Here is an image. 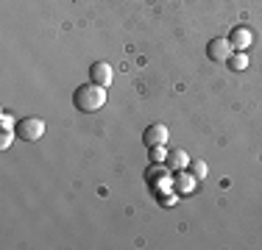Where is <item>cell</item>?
Returning a JSON list of instances; mask_svg holds the SVG:
<instances>
[{
  "label": "cell",
  "instance_id": "6da1fadb",
  "mask_svg": "<svg viewBox=\"0 0 262 250\" xmlns=\"http://www.w3.org/2000/svg\"><path fill=\"white\" fill-rule=\"evenodd\" d=\"M73 106H76L78 111H86V114H92V111H101L106 106V86L101 84H84L76 89V95H73Z\"/></svg>",
  "mask_w": 262,
  "mask_h": 250
},
{
  "label": "cell",
  "instance_id": "7a4b0ae2",
  "mask_svg": "<svg viewBox=\"0 0 262 250\" xmlns=\"http://www.w3.org/2000/svg\"><path fill=\"white\" fill-rule=\"evenodd\" d=\"M14 131H17V136H20V139L36 142V139H42V134H45V122H42L39 117H26V120L17 122Z\"/></svg>",
  "mask_w": 262,
  "mask_h": 250
},
{
  "label": "cell",
  "instance_id": "3957f363",
  "mask_svg": "<svg viewBox=\"0 0 262 250\" xmlns=\"http://www.w3.org/2000/svg\"><path fill=\"white\" fill-rule=\"evenodd\" d=\"M234 53V47H232V42L229 39H221V36H217V39H212L209 45H207V56L212 61H229V56Z\"/></svg>",
  "mask_w": 262,
  "mask_h": 250
},
{
  "label": "cell",
  "instance_id": "277c9868",
  "mask_svg": "<svg viewBox=\"0 0 262 250\" xmlns=\"http://www.w3.org/2000/svg\"><path fill=\"white\" fill-rule=\"evenodd\" d=\"M142 142H145V147H157V145H165L167 142V128L162 122H154L145 128V134H142Z\"/></svg>",
  "mask_w": 262,
  "mask_h": 250
},
{
  "label": "cell",
  "instance_id": "5b68a950",
  "mask_svg": "<svg viewBox=\"0 0 262 250\" xmlns=\"http://www.w3.org/2000/svg\"><path fill=\"white\" fill-rule=\"evenodd\" d=\"M229 42H232L234 50H243V53H246V50L251 47V42H254V34L248 28H243V25H237V28L232 31V36H229Z\"/></svg>",
  "mask_w": 262,
  "mask_h": 250
},
{
  "label": "cell",
  "instance_id": "8992f818",
  "mask_svg": "<svg viewBox=\"0 0 262 250\" xmlns=\"http://www.w3.org/2000/svg\"><path fill=\"white\" fill-rule=\"evenodd\" d=\"M90 78H92V84H101L109 89V84H112V67L106 64V61H95V64L90 67Z\"/></svg>",
  "mask_w": 262,
  "mask_h": 250
},
{
  "label": "cell",
  "instance_id": "52a82bcc",
  "mask_svg": "<svg viewBox=\"0 0 262 250\" xmlns=\"http://www.w3.org/2000/svg\"><path fill=\"white\" fill-rule=\"evenodd\" d=\"M167 167H170V170H184V167H190V159H187V153L182 147L167 153Z\"/></svg>",
  "mask_w": 262,
  "mask_h": 250
},
{
  "label": "cell",
  "instance_id": "ba28073f",
  "mask_svg": "<svg viewBox=\"0 0 262 250\" xmlns=\"http://www.w3.org/2000/svg\"><path fill=\"white\" fill-rule=\"evenodd\" d=\"M145 178H148V184H162V181L167 178V167L165 164H159V161H154V167H148L145 170Z\"/></svg>",
  "mask_w": 262,
  "mask_h": 250
},
{
  "label": "cell",
  "instance_id": "9c48e42d",
  "mask_svg": "<svg viewBox=\"0 0 262 250\" xmlns=\"http://www.w3.org/2000/svg\"><path fill=\"white\" fill-rule=\"evenodd\" d=\"M195 181L198 178L192 172H179L176 178H173V184H176L179 192H192V189H195Z\"/></svg>",
  "mask_w": 262,
  "mask_h": 250
},
{
  "label": "cell",
  "instance_id": "30bf717a",
  "mask_svg": "<svg viewBox=\"0 0 262 250\" xmlns=\"http://www.w3.org/2000/svg\"><path fill=\"white\" fill-rule=\"evenodd\" d=\"M229 67H232V70H237V72H240V70H246V67H248L246 53H243V50H237V56L232 53V56H229Z\"/></svg>",
  "mask_w": 262,
  "mask_h": 250
},
{
  "label": "cell",
  "instance_id": "8fae6325",
  "mask_svg": "<svg viewBox=\"0 0 262 250\" xmlns=\"http://www.w3.org/2000/svg\"><path fill=\"white\" fill-rule=\"evenodd\" d=\"M190 172L195 175L198 181H201V178H207V172H209L207 161H201V159H192V161H190Z\"/></svg>",
  "mask_w": 262,
  "mask_h": 250
},
{
  "label": "cell",
  "instance_id": "7c38bea8",
  "mask_svg": "<svg viewBox=\"0 0 262 250\" xmlns=\"http://www.w3.org/2000/svg\"><path fill=\"white\" fill-rule=\"evenodd\" d=\"M17 136V131H11V128H3V136H0V150H9L11 145V139Z\"/></svg>",
  "mask_w": 262,
  "mask_h": 250
},
{
  "label": "cell",
  "instance_id": "4fadbf2b",
  "mask_svg": "<svg viewBox=\"0 0 262 250\" xmlns=\"http://www.w3.org/2000/svg\"><path fill=\"white\" fill-rule=\"evenodd\" d=\"M148 150H151V161H159V164H162V161L167 159V153H165V145H157V147H148Z\"/></svg>",
  "mask_w": 262,
  "mask_h": 250
},
{
  "label": "cell",
  "instance_id": "5bb4252c",
  "mask_svg": "<svg viewBox=\"0 0 262 250\" xmlns=\"http://www.w3.org/2000/svg\"><path fill=\"white\" fill-rule=\"evenodd\" d=\"M162 203H165V206H170V203H176V195H165V197H162Z\"/></svg>",
  "mask_w": 262,
  "mask_h": 250
},
{
  "label": "cell",
  "instance_id": "9a60e30c",
  "mask_svg": "<svg viewBox=\"0 0 262 250\" xmlns=\"http://www.w3.org/2000/svg\"><path fill=\"white\" fill-rule=\"evenodd\" d=\"M0 122H3V128H11V125H14V122H11V117H9V114H3V120H0Z\"/></svg>",
  "mask_w": 262,
  "mask_h": 250
}]
</instances>
